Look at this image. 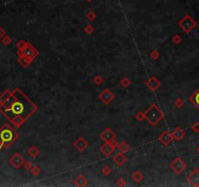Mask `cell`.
Instances as JSON below:
<instances>
[{
	"instance_id": "7402d4cb",
	"label": "cell",
	"mask_w": 199,
	"mask_h": 187,
	"mask_svg": "<svg viewBox=\"0 0 199 187\" xmlns=\"http://www.w3.org/2000/svg\"><path fill=\"white\" fill-rule=\"evenodd\" d=\"M27 153H29V155L31 158H36V157H38V156L40 155V150H39V148H38L37 146L32 145V146L29 149Z\"/></svg>"
},
{
	"instance_id": "4316f807",
	"label": "cell",
	"mask_w": 199,
	"mask_h": 187,
	"mask_svg": "<svg viewBox=\"0 0 199 187\" xmlns=\"http://www.w3.org/2000/svg\"><path fill=\"white\" fill-rule=\"evenodd\" d=\"M83 31H84L86 34L90 35V34H92L95 31V27L92 25H86L84 26V29H83Z\"/></svg>"
},
{
	"instance_id": "f1b7e54d",
	"label": "cell",
	"mask_w": 199,
	"mask_h": 187,
	"mask_svg": "<svg viewBox=\"0 0 199 187\" xmlns=\"http://www.w3.org/2000/svg\"><path fill=\"white\" fill-rule=\"evenodd\" d=\"M101 172H103V175H104L108 176V175L112 172V168H110L109 166L105 165V166L103 167V169H101Z\"/></svg>"
},
{
	"instance_id": "3957f363",
	"label": "cell",
	"mask_w": 199,
	"mask_h": 187,
	"mask_svg": "<svg viewBox=\"0 0 199 187\" xmlns=\"http://www.w3.org/2000/svg\"><path fill=\"white\" fill-rule=\"evenodd\" d=\"M145 112V117H146V120L149 122L151 126H157L160 121H162L165 118V114L164 112L162 111L157 104H151L149 108H147Z\"/></svg>"
},
{
	"instance_id": "e0dca14e",
	"label": "cell",
	"mask_w": 199,
	"mask_h": 187,
	"mask_svg": "<svg viewBox=\"0 0 199 187\" xmlns=\"http://www.w3.org/2000/svg\"><path fill=\"white\" fill-rule=\"evenodd\" d=\"M74 185L78 187H84L88 185V178L83 175H79L75 177L74 179Z\"/></svg>"
},
{
	"instance_id": "4dcf8cb0",
	"label": "cell",
	"mask_w": 199,
	"mask_h": 187,
	"mask_svg": "<svg viewBox=\"0 0 199 187\" xmlns=\"http://www.w3.org/2000/svg\"><path fill=\"white\" fill-rule=\"evenodd\" d=\"M182 41H183L182 37H180V35H179V34H176L172 37V42L175 45H180V43H182Z\"/></svg>"
},
{
	"instance_id": "8992f818",
	"label": "cell",
	"mask_w": 199,
	"mask_h": 187,
	"mask_svg": "<svg viewBox=\"0 0 199 187\" xmlns=\"http://www.w3.org/2000/svg\"><path fill=\"white\" fill-rule=\"evenodd\" d=\"M169 168L175 172L176 175H180L184 170L187 169V163L184 162L183 159L180 157H177L170 163Z\"/></svg>"
},
{
	"instance_id": "ac0fdd59",
	"label": "cell",
	"mask_w": 199,
	"mask_h": 187,
	"mask_svg": "<svg viewBox=\"0 0 199 187\" xmlns=\"http://www.w3.org/2000/svg\"><path fill=\"white\" fill-rule=\"evenodd\" d=\"M33 62V59H31L30 58H27V57H25V56H20L19 59H18V63H19L22 67H29L30 63Z\"/></svg>"
},
{
	"instance_id": "4fadbf2b",
	"label": "cell",
	"mask_w": 199,
	"mask_h": 187,
	"mask_svg": "<svg viewBox=\"0 0 199 187\" xmlns=\"http://www.w3.org/2000/svg\"><path fill=\"white\" fill-rule=\"evenodd\" d=\"M100 138L101 139L105 140V141H112L113 139H116V134L110 128H106L101 133Z\"/></svg>"
},
{
	"instance_id": "d6986e66",
	"label": "cell",
	"mask_w": 199,
	"mask_h": 187,
	"mask_svg": "<svg viewBox=\"0 0 199 187\" xmlns=\"http://www.w3.org/2000/svg\"><path fill=\"white\" fill-rule=\"evenodd\" d=\"M189 100H190L191 104H193L199 109V88L190 96Z\"/></svg>"
},
{
	"instance_id": "ffe728a7",
	"label": "cell",
	"mask_w": 199,
	"mask_h": 187,
	"mask_svg": "<svg viewBox=\"0 0 199 187\" xmlns=\"http://www.w3.org/2000/svg\"><path fill=\"white\" fill-rule=\"evenodd\" d=\"M143 177H145V175H143V174L141 171H135L132 175V179L135 181L136 183H139V182L142 181Z\"/></svg>"
},
{
	"instance_id": "ba28073f",
	"label": "cell",
	"mask_w": 199,
	"mask_h": 187,
	"mask_svg": "<svg viewBox=\"0 0 199 187\" xmlns=\"http://www.w3.org/2000/svg\"><path fill=\"white\" fill-rule=\"evenodd\" d=\"M114 99H115V95L109 89H104L99 95V100L104 104H109Z\"/></svg>"
},
{
	"instance_id": "d590c367",
	"label": "cell",
	"mask_w": 199,
	"mask_h": 187,
	"mask_svg": "<svg viewBox=\"0 0 199 187\" xmlns=\"http://www.w3.org/2000/svg\"><path fill=\"white\" fill-rule=\"evenodd\" d=\"M32 166H33V165H32V163L30 161H25L24 165H22V167H24L25 170H26V171H30Z\"/></svg>"
},
{
	"instance_id": "9a60e30c",
	"label": "cell",
	"mask_w": 199,
	"mask_h": 187,
	"mask_svg": "<svg viewBox=\"0 0 199 187\" xmlns=\"http://www.w3.org/2000/svg\"><path fill=\"white\" fill-rule=\"evenodd\" d=\"M127 161V157L125 156V153L118 152L117 154H115V156L113 157V162L115 163V165L117 167H122Z\"/></svg>"
},
{
	"instance_id": "2e32d148",
	"label": "cell",
	"mask_w": 199,
	"mask_h": 187,
	"mask_svg": "<svg viewBox=\"0 0 199 187\" xmlns=\"http://www.w3.org/2000/svg\"><path fill=\"white\" fill-rule=\"evenodd\" d=\"M172 134V137L175 140H177V141H180V140H182L184 137H186V132L180 128V127H177L173 130V132H171Z\"/></svg>"
},
{
	"instance_id": "9c48e42d",
	"label": "cell",
	"mask_w": 199,
	"mask_h": 187,
	"mask_svg": "<svg viewBox=\"0 0 199 187\" xmlns=\"http://www.w3.org/2000/svg\"><path fill=\"white\" fill-rule=\"evenodd\" d=\"M174 140L173 137H172V134H171L169 131L165 130L163 131L159 135H158V141L162 144L163 146H170L171 143Z\"/></svg>"
},
{
	"instance_id": "7c38bea8",
	"label": "cell",
	"mask_w": 199,
	"mask_h": 187,
	"mask_svg": "<svg viewBox=\"0 0 199 187\" xmlns=\"http://www.w3.org/2000/svg\"><path fill=\"white\" fill-rule=\"evenodd\" d=\"M146 86L149 88V90L151 92H156L161 86V82L158 80V78L155 76L150 77L149 80L146 82Z\"/></svg>"
},
{
	"instance_id": "6da1fadb",
	"label": "cell",
	"mask_w": 199,
	"mask_h": 187,
	"mask_svg": "<svg viewBox=\"0 0 199 187\" xmlns=\"http://www.w3.org/2000/svg\"><path fill=\"white\" fill-rule=\"evenodd\" d=\"M37 109V105L20 88L5 90L0 95V113L15 129L21 128Z\"/></svg>"
},
{
	"instance_id": "d6a6232c",
	"label": "cell",
	"mask_w": 199,
	"mask_h": 187,
	"mask_svg": "<svg viewBox=\"0 0 199 187\" xmlns=\"http://www.w3.org/2000/svg\"><path fill=\"white\" fill-rule=\"evenodd\" d=\"M26 43L27 42L26 41H25V40H20V41H18L17 42V44H16V47H17V49L18 50H22V48H24V47L26 45Z\"/></svg>"
},
{
	"instance_id": "8fae6325",
	"label": "cell",
	"mask_w": 199,
	"mask_h": 187,
	"mask_svg": "<svg viewBox=\"0 0 199 187\" xmlns=\"http://www.w3.org/2000/svg\"><path fill=\"white\" fill-rule=\"evenodd\" d=\"M188 183L193 187H199V169H193L187 175Z\"/></svg>"
},
{
	"instance_id": "ab89813d",
	"label": "cell",
	"mask_w": 199,
	"mask_h": 187,
	"mask_svg": "<svg viewBox=\"0 0 199 187\" xmlns=\"http://www.w3.org/2000/svg\"><path fill=\"white\" fill-rule=\"evenodd\" d=\"M196 151H197V152H198V153H199V146H198V147H197V149H196Z\"/></svg>"
},
{
	"instance_id": "e575fe53",
	"label": "cell",
	"mask_w": 199,
	"mask_h": 187,
	"mask_svg": "<svg viewBox=\"0 0 199 187\" xmlns=\"http://www.w3.org/2000/svg\"><path fill=\"white\" fill-rule=\"evenodd\" d=\"M126 180H125L124 178H122V177H120V178H118L116 180V185L119 186V187H123V186H126Z\"/></svg>"
},
{
	"instance_id": "f546056e",
	"label": "cell",
	"mask_w": 199,
	"mask_h": 187,
	"mask_svg": "<svg viewBox=\"0 0 199 187\" xmlns=\"http://www.w3.org/2000/svg\"><path fill=\"white\" fill-rule=\"evenodd\" d=\"M149 56H150V58H151L152 59L157 60V59L160 58V53H159L158 50H153V51H151V52H150Z\"/></svg>"
},
{
	"instance_id": "30bf717a",
	"label": "cell",
	"mask_w": 199,
	"mask_h": 187,
	"mask_svg": "<svg viewBox=\"0 0 199 187\" xmlns=\"http://www.w3.org/2000/svg\"><path fill=\"white\" fill-rule=\"evenodd\" d=\"M25 158L22 157L20 153H15L13 156H11V158L9 159V163L15 168V169H20V168L24 165L25 163Z\"/></svg>"
},
{
	"instance_id": "1f68e13d",
	"label": "cell",
	"mask_w": 199,
	"mask_h": 187,
	"mask_svg": "<svg viewBox=\"0 0 199 187\" xmlns=\"http://www.w3.org/2000/svg\"><path fill=\"white\" fill-rule=\"evenodd\" d=\"M184 100H182V99H177L175 100V106L177 107V108H182V107H184Z\"/></svg>"
},
{
	"instance_id": "5b68a950",
	"label": "cell",
	"mask_w": 199,
	"mask_h": 187,
	"mask_svg": "<svg viewBox=\"0 0 199 187\" xmlns=\"http://www.w3.org/2000/svg\"><path fill=\"white\" fill-rule=\"evenodd\" d=\"M18 56H25V57L30 58L31 59H34L38 56L39 52L35 47L32 45L29 42H27L26 45L22 48V50H18Z\"/></svg>"
},
{
	"instance_id": "484cf974",
	"label": "cell",
	"mask_w": 199,
	"mask_h": 187,
	"mask_svg": "<svg viewBox=\"0 0 199 187\" xmlns=\"http://www.w3.org/2000/svg\"><path fill=\"white\" fill-rule=\"evenodd\" d=\"M120 85H121L123 88H128L131 85V79L129 77H123L120 81Z\"/></svg>"
},
{
	"instance_id": "52a82bcc",
	"label": "cell",
	"mask_w": 199,
	"mask_h": 187,
	"mask_svg": "<svg viewBox=\"0 0 199 187\" xmlns=\"http://www.w3.org/2000/svg\"><path fill=\"white\" fill-rule=\"evenodd\" d=\"M117 144H118V142H117L116 139H113V140H112V141H105V143L101 146L100 150L105 157H110L112 156V154L114 152Z\"/></svg>"
},
{
	"instance_id": "d4e9b609",
	"label": "cell",
	"mask_w": 199,
	"mask_h": 187,
	"mask_svg": "<svg viewBox=\"0 0 199 187\" xmlns=\"http://www.w3.org/2000/svg\"><path fill=\"white\" fill-rule=\"evenodd\" d=\"M104 82H105V79H104L103 76H101V75H96L93 78V83L95 84L96 86H101Z\"/></svg>"
},
{
	"instance_id": "5bb4252c",
	"label": "cell",
	"mask_w": 199,
	"mask_h": 187,
	"mask_svg": "<svg viewBox=\"0 0 199 187\" xmlns=\"http://www.w3.org/2000/svg\"><path fill=\"white\" fill-rule=\"evenodd\" d=\"M88 145H89L88 141L83 137H79L74 141V143H73V146H74L76 148V150H78L79 152L85 151L88 148Z\"/></svg>"
},
{
	"instance_id": "7a4b0ae2",
	"label": "cell",
	"mask_w": 199,
	"mask_h": 187,
	"mask_svg": "<svg viewBox=\"0 0 199 187\" xmlns=\"http://www.w3.org/2000/svg\"><path fill=\"white\" fill-rule=\"evenodd\" d=\"M19 138L15 129L9 124H4L0 128V152L4 148H9L13 143H15Z\"/></svg>"
},
{
	"instance_id": "277c9868",
	"label": "cell",
	"mask_w": 199,
	"mask_h": 187,
	"mask_svg": "<svg viewBox=\"0 0 199 187\" xmlns=\"http://www.w3.org/2000/svg\"><path fill=\"white\" fill-rule=\"evenodd\" d=\"M178 25L186 33H190V32L195 29L197 22L189 15H184L180 20L178 22Z\"/></svg>"
},
{
	"instance_id": "cb8c5ba5",
	"label": "cell",
	"mask_w": 199,
	"mask_h": 187,
	"mask_svg": "<svg viewBox=\"0 0 199 187\" xmlns=\"http://www.w3.org/2000/svg\"><path fill=\"white\" fill-rule=\"evenodd\" d=\"M86 18H87V20L88 21H90V22H94L96 20V18H97V14L94 10H89L87 13H86Z\"/></svg>"
},
{
	"instance_id": "83f0119b",
	"label": "cell",
	"mask_w": 199,
	"mask_h": 187,
	"mask_svg": "<svg viewBox=\"0 0 199 187\" xmlns=\"http://www.w3.org/2000/svg\"><path fill=\"white\" fill-rule=\"evenodd\" d=\"M0 40H1L2 44H3V45H5V46H9V45H10V44L12 43V38H11V37L9 36V35H7V34H6V35H4Z\"/></svg>"
},
{
	"instance_id": "603a6c76",
	"label": "cell",
	"mask_w": 199,
	"mask_h": 187,
	"mask_svg": "<svg viewBox=\"0 0 199 187\" xmlns=\"http://www.w3.org/2000/svg\"><path fill=\"white\" fill-rule=\"evenodd\" d=\"M30 172H31V175H33V176H38L41 175V172H42V170H41V168L37 165H34V166H32V168L30 169Z\"/></svg>"
},
{
	"instance_id": "8d00e7d4",
	"label": "cell",
	"mask_w": 199,
	"mask_h": 187,
	"mask_svg": "<svg viewBox=\"0 0 199 187\" xmlns=\"http://www.w3.org/2000/svg\"><path fill=\"white\" fill-rule=\"evenodd\" d=\"M191 130L195 134H199V122H195L191 125Z\"/></svg>"
},
{
	"instance_id": "74e56055",
	"label": "cell",
	"mask_w": 199,
	"mask_h": 187,
	"mask_svg": "<svg viewBox=\"0 0 199 187\" xmlns=\"http://www.w3.org/2000/svg\"><path fill=\"white\" fill-rule=\"evenodd\" d=\"M4 35H6V31L4 30V29L2 26H0V39H1Z\"/></svg>"
},
{
	"instance_id": "836d02e7",
	"label": "cell",
	"mask_w": 199,
	"mask_h": 187,
	"mask_svg": "<svg viewBox=\"0 0 199 187\" xmlns=\"http://www.w3.org/2000/svg\"><path fill=\"white\" fill-rule=\"evenodd\" d=\"M136 119L138 121H140V122H142V121L143 120H146V117H145V112H138V113L136 114Z\"/></svg>"
},
{
	"instance_id": "f35d334b",
	"label": "cell",
	"mask_w": 199,
	"mask_h": 187,
	"mask_svg": "<svg viewBox=\"0 0 199 187\" xmlns=\"http://www.w3.org/2000/svg\"><path fill=\"white\" fill-rule=\"evenodd\" d=\"M87 2H92V1H94V0H86Z\"/></svg>"
},
{
	"instance_id": "44dd1931",
	"label": "cell",
	"mask_w": 199,
	"mask_h": 187,
	"mask_svg": "<svg viewBox=\"0 0 199 187\" xmlns=\"http://www.w3.org/2000/svg\"><path fill=\"white\" fill-rule=\"evenodd\" d=\"M116 148L118 149V150L120 152H122V153H127L129 150H130V145L126 142V141H122V142H120L117 144V146Z\"/></svg>"
}]
</instances>
